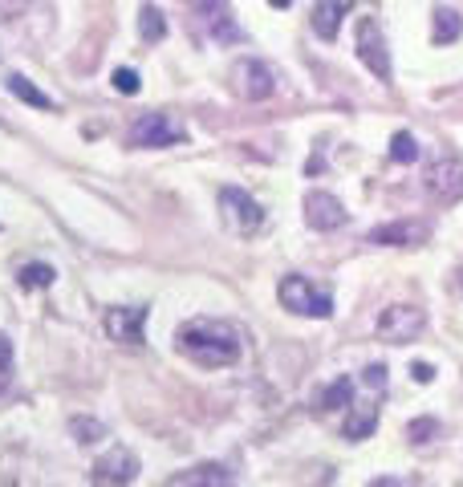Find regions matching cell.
I'll list each match as a JSON object with an SVG mask.
<instances>
[{
	"instance_id": "obj_24",
	"label": "cell",
	"mask_w": 463,
	"mask_h": 487,
	"mask_svg": "<svg viewBox=\"0 0 463 487\" xmlns=\"http://www.w3.org/2000/svg\"><path fill=\"white\" fill-rule=\"evenodd\" d=\"M13 386V341L0 333V394Z\"/></svg>"
},
{
	"instance_id": "obj_19",
	"label": "cell",
	"mask_w": 463,
	"mask_h": 487,
	"mask_svg": "<svg viewBox=\"0 0 463 487\" xmlns=\"http://www.w3.org/2000/svg\"><path fill=\"white\" fill-rule=\"evenodd\" d=\"M138 32H143V41H162L167 37V21H162V13L154 5H146L143 13H138Z\"/></svg>"
},
{
	"instance_id": "obj_4",
	"label": "cell",
	"mask_w": 463,
	"mask_h": 487,
	"mask_svg": "<svg viewBox=\"0 0 463 487\" xmlns=\"http://www.w3.org/2000/svg\"><path fill=\"white\" fill-rule=\"evenodd\" d=\"M281 305L297 317H329L333 313V297L305 280V276H284L281 280Z\"/></svg>"
},
{
	"instance_id": "obj_20",
	"label": "cell",
	"mask_w": 463,
	"mask_h": 487,
	"mask_svg": "<svg viewBox=\"0 0 463 487\" xmlns=\"http://www.w3.org/2000/svg\"><path fill=\"white\" fill-rule=\"evenodd\" d=\"M53 268L49 264H24L21 272H16V280H21V289H49L53 284Z\"/></svg>"
},
{
	"instance_id": "obj_5",
	"label": "cell",
	"mask_w": 463,
	"mask_h": 487,
	"mask_svg": "<svg viewBox=\"0 0 463 487\" xmlns=\"http://www.w3.org/2000/svg\"><path fill=\"white\" fill-rule=\"evenodd\" d=\"M183 138H187L183 122H175L162 110L138 114V118L130 122V146H175V142H183Z\"/></svg>"
},
{
	"instance_id": "obj_10",
	"label": "cell",
	"mask_w": 463,
	"mask_h": 487,
	"mask_svg": "<svg viewBox=\"0 0 463 487\" xmlns=\"http://www.w3.org/2000/svg\"><path fill=\"white\" fill-rule=\"evenodd\" d=\"M370 244H386V248H414V244L431 240V224L422 219H394V224H382L366 235Z\"/></svg>"
},
{
	"instance_id": "obj_21",
	"label": "cell",
	"mask_w": 463,
	"mask_h": 487,
	"mask_svg": "<svg viewBox=\"0 0 463 487\" xmlns=\"http://www.w3.org/2000/svg\"><path fill=\"white\" fill-rule=\"evenodd\" d=\"M349 398H354V381L349 378H338L329 390L321 394V410H341V406H349Z\"/></svg>"
},
{
	"instance_id": "obj_8",
	"label": "cell",
	"mask_w": 463,
	"mask_h": 487,
	"mask_svg": "<svg viewBox=\"0 0 463 487\" xmlns=\"http://www.w3.org/2000/svg\"><path fill=\"white\" fill-rule=\"evenodd\" d=\"M138 471H143V463H138V455L130 446H110L94 463V483L97 487H130L138 479Z\"/></svg>"
},
{
	"instance_id": "obj_25",
	"label": "cell",
	"mask_w": 463,
	"mask_h": 487,
	"mask_svg": "<svg viewBox=\"0 0 463 487\" xmlns=\"http://www.w3.org/2000/svg\"><path fill=\"white\" fill-rule=\"evenodd\" d=\"M69 430L78 435V443H97V438H102V422L97 418H73Z\"/></svg>"
},
{
	"instance_id": "obj_15",
	"label": "cell",
	"mask_w": 463,
	"mask_h": 487,
	"mask_svg": "<svg viewBox=\"0 0 463 487\" xmlns=\"http://www.w3.org/2000/svg\"><path fill=\"white\" fill-rule=\"evenodd\" d=\"M5 86H8V94H13V97H21L24 106H37V110H53V97H49L45 89H37V86H32L29 78H21V73H13V78H8Z\"/></svg>"
},
{
	"instance_id": "obj_9",
	"label": "cell",
	"mask_w": 463,
	"mask_h": 487,
	"mask_svg": "<svg viewBox=\"0 0 463 487\" xmlns=\"http://www.w3.org/2000/svg\"><path fill=\"white\" fill-rule=\"evenodd\" d=\"M357 57L366 61V69H370L374 78L390 81V73H394L390 69V49H386V37H382L374 16H362V21H357Z\"/></svg>"
},
{
	"instance_id": "obj_6",
	"label": "cell",
	"mask_w": 463,
	"mask_h": 487,
	"mask_svg": "<svg viewBox=\"0 0 463 487\" xmlns=\"http://www.w3.org/2000/svg\"><path fill=\"white\" fill-rule=\"evenodd\" d=\"M422 183H427V195L435 203H459L463 199V159H455V154H443V159H435L427 167V175H422Z\"/></svg>"
},
{
	"instance_id": "obj_7",
	"label": "cell",
	"mask_w": 463,
	"mask_h": 487,
	"mask_svg": "<svg viewBox=\"0 0 463 487\" xmlns=\"http://www.w3.org/2000/svg\"><path fill=\"white\" fill-rule=\"evenodd\" d=\"M422 329H427V313H422L419 305H390V308H382V317H378V337L394 341V345L414 341Z\"/></svg>"
},
{
	"instance_id": "obj_17",
	"label": "cell",
	"mask_w": 463,
	"mask_h": 487,
	"mask_svg": "<svg viewBox=\"0 0 463 487\" xmlns=\"http://www.w3.org/2000/svg\"><path fill=\"white\" fill-rule=\"evenodd\" d=\"M199 13H208V21H211V32H216V41H240V29H236L232 13H227L224 5H203Z\"/></svg>"
},
{
	"instance_id": "obj_28",
	"label": "cell",
	"mask_w": 463,
	"mask_h": 487,
	"mask_svg": "<svg viewBox=\"0 0 463 487\" xmlns=\"http://www.w3.org/2000/svg\"><path fill=\"white\" fill-rule=\"evenodd\" d=\"M366 487H403V483H398L394 475H378V479H370V483H366Z\"/></svg>"
},
{
	"instance_id": "obj_18",
	"label": "cell",
	"mask_w": 463,
	"mask_h": 487,
	"mask_svg": "<svg viewBox=\"0 0 463 487\" xmlns=\"http://www.w3.org/2000/svg\"><path fill=\"white\" fill-rule=\"evenodd\" d=\"M378 427V406H357V414H349L346 418V438H366L370 430Z\"/></svg>"
},
{
	"instance_id": "obj_3",
	"label": "cell",
	"mask_w": 463,
	"mask_h": 487,
	"mask_svg": "<svg viewBox=\"0 0 463 487\" xmlns=\"http://www.w3.org/2000/svg\"><path fill=\"white\" fill-rule=\"evenodd\" d=\"M232 86L244 102H264V97L276 94V69L260 57H240L232 65Z\"/></svg>"
},
{
	"instance_id": "obj_12",
	"label": "cell",
	"mask_w": 463,
	"mask_h": 487,
	"mask_svg": "<svg viewBox=\"0 0 463 487\" xmlns=\"http://www.w3.org/2000/svg\"><path fill=\"white\" fill-rule=\"evenodd\" d=\"M305 219L313 232H338V227L346 224V207H341V199L329 191H309L305 195Z\"/></svg>"
},
{
	"instance_id": "obj_16",
	"label": "cell",
	"mask_w": 463,
	"mask_h": 487,
	"mask_svg": "<svg viewBox=\"0 0 463 487\" xmlns=\"http://www.w3.org/2000/svg\"><path fill=\"white\" fill-rule=\"evenodd\" d=\"M463 37V16L455 8H435V45H455Z\"/></svg>"
},
{
	"instance_id": "obj_27",
	"label": "cell",
	"mask_w": 463,
	"mask_h": 487,
	"mask_svg": "<svg viewBox=\"0 0 463 487\" xmlns=\"http://www.w3.org/2000/svg\"><path fill=\"white\" fill-rule=\"evenodd\" d=\"M114 89H118V94H138V73L134 69H114Z\"/></svg>"
},
{
	"instance_id": "obj_22",
	"label": "cell",
	"mask_w": 463,
	"mask_h": 487,
	"mask_svg": "<svg viewBox=\"0 0 463 487\" xmlns=\"http://www.w3.org/2000/svg\"><path fill=\"white\" fill-rule=\"evenodd\" d=\"M390 159L394 162H414L419 159V142H414L411 130H398V134L390 138Z\"/></svg>"
},
{
	"instance_id": "obj_29",
	"label": "cell",
	"mask_w": 463,
	"mask_h": 487,
	"mask_svg": "<svg viewBox=\"0 0 463 487\" xmlns=\"http://www.w3.org/2000/svg\"><path fill=\"white\" fill-rule=\"evenodd\" d=\"M414 378H419V381H431V378H435V370H431L427 362H419V365H414Z\"/></svg>"
},
{
	"instance_id": "obj_1",
	"label": "cell",
	"mask_w": 463,
	"mask_h": 487,
	"mask_svg": "<svg viewBox=\"0 0 463 487\" xmlns=\"http://www.w3.org/2000/svg\"><path fill=\"white\" fill-rule=\"evenodd\" d=\"M175 345L179 354H187L199 365H232L244 354L240 329L232 321H216V317H195V321L179 325Z\"/></svg>"
},
{
	"instance_id": "obj_26",
	"label": "cell",
	"mask_w": 463,
	"mask_h": 487,
	"mask_svg": "<svg viewBox=\"0 0 463 487\" xmlns=\"http://www.w3.org/2000/svg\"><path fill=\"white\" fill-rule=\"evenodd\" d=\"M362 381H366L370 390H378V394H382V390H386V365H382V362H370V365L362 370Z\"/></svg>"
},
{
	"instance_id": "obj_13",
	"label": "cell",
	"mask_w": 463,
	"mask_h": 487,
	"mask_svg": "<svg viewBox=\"0 0 463 487\" xmlns=\"http://www.w3.org/2000/svg\"><path fill=\"white\" fill-rule=\"evenodd\" d=\"M167 487H232V471L224 463H199V467L175 475Z\"/></svg>"
},
{
	"instance_id": "obj_23",
	"label": "cell",
	"mask_w": 463,
	"mask_h": 487,
	"mask_svg": "<svg viewBox=\"0 0 463 487\" xmlns=\"http://www.w3.org/2000/svg\"><path fill=\"white\" fill-rule=\"evenodd\" d=\"M439 435V422L435 418H414V422H406V438H411V443H431V438Z\"/></svg>"
},
{
	"instance_id": "obj_11",
	"label": "cell",
	"mask_w": 463,
	"mask_h": 487,
	"mask_svg": "<svg viewBox=\"0 0 463 487\" xmlns=\"http://www.w3.org/2000/svg\"><path fill=\"white\" fill-rule=\"evenodd\" d=\"M143 325H146V308L143 305H114L106 313V333L122 345H143Z\"/></svg>"
},
{
	"instance_id": "obj_14",
	"label": "cell",
	"mask_w": 463,
	"mask_h": 487,
	"mask_svg": "<svg viewBox=\"0 0 463 487\" xmlns=\"http://www.w3.org/2000/svg\"><path fill=\"white\" fill-rule=\"evenodd\" d=\"M349 13L346 0H321L313 5V32L321 41H338V29H341V16Z\"/></svg>"
},
{
	"instance_id": "obj_2",
	"label": "cell",
	"mask_w": 463,
	"mask_h": 487,
	"mask_svg": "<svg viewBox=\"0 0 463 487\" xmlns=\"http://www.w3.org/2000/svg\"><path fill=\"white\" fill-rule=\"evenodd\" d=\"M219 211H224V224L232 227L236 235H256L264 227V211L240 187H219Z\"/></svg>"
}]
</instances>
